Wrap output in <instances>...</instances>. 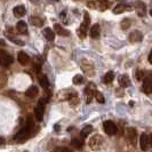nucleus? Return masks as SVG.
<instances>
[{"label":"nucleus","instance_id":"12","mask_svg":"<svg viewBox=\"0 0 152 152\" xmlns=\"http://www.w3.org/2000/svg\"><path fill=\"white\" fill-rule=\"evenodd\" d=\"M142 38H143L142 33L137 30L133 31V32L129 34V41L130 42H140V41H142Z\"/></svg>","mask_w":152,"mask_h":152},{"label":"nucleus","instance_id":"19","mask_svg":"<svg viewBox=\"0 0 152 152\" xmlns=\"http://www.w3.org/2000/svg\"><path fill=\"white\" fill-rule=\"evenodd\" d=\"M44 36H45L47 40H49V41H53L54 38H55V33H54V31L50 29V28H46L44 29Z\"/></svg>","mask_w":152,"mask_h":152},{"label":"nucleus","instance_id":"38","mask_svg":"<svg viewBox=\"0 0 152 152\" xmlns=\"http://www.w3.org/2000/svg\"><path fill=\"white\" fill-rule=\"evenodd\" d=\"M55 1H58V0H55Z\"/></svg>","mask_w":152,"mask_h":152},{"label":"nucleus","instance_id":"28","mask_svg":"<svg viewBox=\"0 0 152 152\" xmlns=\"http://www.w3.org/2000/svg\"><path fill=\"white\" fill-rule=\"evenodd\" d=\"M130 20L129 18H124L121 22V29H124V30H126V29H128L130 26Z\"/></svg>","mask_w":152,"mask_h":152},{"label":"nucleus","instance_id":"15","mask_svg":"<svg viewBox=\"0 0 152 152\" xmlns=\"http://www.w3.org/2000/svg\"><path fill=\"white\" fill-rule=\"evenodd\" d=\"M38 87H36V86H31L30 88L28 89V91H25V95L28 96V97H31V99H33V97H36L37 95H38Z\"/></svg>","mask_w":152,"mask_h":152},{"label":"nucleus","instance_id":"8","mask_svg":"<svg viewBox=\"0 0 152 152\" xmlns=\"http://www.w3.org/2000/svg\"><path fill=\"white\" fill-rule=\"evenodd\" d=\"M142 89L146 94H152V73H150L149 76H146L144 78Z\"/></svg>","mask_w":152,"mask_h":152},{"label":"nucleus","instance_id":"25","mask_svg":"<svg viewBox=\"0 0 152 152\" xmlns=\"http://www.w3.org/2000/svg\"><path fill=\"white\" fill-rule=\"evenodd\" d=\"M71 145L75 146L76 149H81L83 148V141L80 138H73L71 141Z\"/></svg>","mask_w":152,"mask_h":152},{"label":"nucleus","instance_id":"27","mask_svg":"<svg viewBox=\"0 0 152 152\" xmlns=\"http://www.w3.org/2000/svg\"><path fill=\"white\" fill-rule=\"evenodd\" d=\"M94 96H95V99H97V102H99V103H104V102H105V99H104V97H103V94H102V93H101V91H95V95H94Z\"/></svg>","mask_w":152,"mask_h":152},{"label":"nucleus","instance_id":"35","mask_svg":"<svg viewBox=\"0 0 152 152\" xmlns=\"http://www.w3.org/2000/svg\"><path fill=\"white\" fill-rule=\"evenodd\" d=\"M0 46H5V41L1 40V39H0Z\"/></svg>","mask_w":152,"mask_h":152},{"label":"nucleus","instance_id":"23","mask_svg":"<svg viewBox=\"0 0 152 152\" xmlns=\"http://www.w3.org/2000/svg\"><path fill=\"white\" fill-rule=\"evenodd\" d=\"M114 79V73L113 72H107L105 73V76L103 77V81H104V84H110V83H112Z\"/></svg>","mask_w":152,"mask_h":152},{"label":"nucleus","instance_id":"7","mask_svg":"<svg viewBox=\"0 0 152 152\" xmlns=\"http://www.w3.org/2000/svg\"><path fill=\"white\" fill-rule=\"evenodd\" d=\"M126 136L128 138V141H129V143L132 145H136V137H137V133H136V129L135 128H133V127H128V128H126Z\"/></svg>","mask_w":152,"mask_h":152},{"label":"nucleus","instance_id":"29","mask_svg":"<svg viewBox=\"0 0 152 152\" xmlns=\"http://www.w3.org/2000/svg\"><path fill=\"white\" fill-rule=\"evenodd\" d=\"M83 81H84V78H83V76H80V75H77L73 78V84L75 85H80Z\"/></svg>","mask_w":152,"mask_h":152},{"label":"nucleus","instance_id":"9","mask_svg":"<svg viewBox=\"0 0 152 152\" xmlns=\"http://www.w3.org/2000/svg\"><path fill=\"white\" fill-rule=\"evenodd\" d=\"M95 86L94 84H88L87 85V87H86V89H85V94H86V102L87 103H91V99H93V96L95 95Z\"/></svg>","mask_w":152,"mask_h":152},{"label":"nucleus","instance_id":"10","mask_svg":"<svg viewBox=\"0 0 152 152\" xmlns=\"http://www.w3.org/2000/svg\"><path fill=\"white\" fill-rule=\"evenodd\" d=\"M140 145H141V149H142V151H146L148 149H149V136L146 135V134H142L141 137H140Z\"/></svg>","mask_w":152,"mask_h":152},{"label":"nucleus","instance_id":"39","mask_svg":"<svg viewBox=\"0 0 152 152\" xmlns=\"http://www.w3.org/2000/svg\"><path fill=\"white\" fill-rule=\"evenodd\" d=\"M24 152H28V151H24Z\"/></svg>","mask_w":152,"mask_h":152},{"label":"nucleus","instance_id":"24","mask_svg":"<svg viewBox=\"0 0 152 152\" xmlns=\"http://www.w3.org/2000/svg\"><path fill=\"white\" fill-rule=\"evenodd\" d=\"M135 7L137 8V10H138V14H140V15H143V14H145V5L143 4V2L137 1L136 5H135Z\"/></svg>","mask_w":152,"mask_h":152},{"label":"nucleus","instance_id":"26","mask_svg":"<svg viewBox=\"0 0 152 152\" xmlns=\"http://www.w3.org/2000/svg\"><path fill=\"white\" fill-rule=\"evenodd\" d=\"M91 130H93V127L91 126H86L84 129L81 130V136L84 137H87L88 135H89V133H91Z\"/></svg>","mask_w":152,"mask_h":152},{"label":"nucleus","instance_id":"13","mask_svg":"<svg viewBox=\"0 0 152 152\" xmlns=\"http://www.w3.org/2000/svg\"><path fill=\"white\" fill-rule=\"evenodd\" d=\"M17 60H18V62H20L22 65H26V64L30 62V57H29V55L26 53L20 52L18 55H17Z\"/></svg>","mask_w":152,"mask_h":152},{"label":"nucleus","instance_id":"22","mask_svg":"<svg viewBox=\"0 0 152 152\" xmlns=\"http://www.w3.org/2000/svg\"><path fill=\"white\" fill-rule=\"evenodd\" d=\"M39 83L40 85L45 88V89H48V87H49V81H48V78L44 75H41V76H39Z\"/></svg>","mask_w":152,"mask_h":152},{"label":"nucleus","instance_id":"34","mask_svg":"<svg viewBox=\"0 0 152 152\" xmlns=\"http://www.w3.org/2000/svg\"><path fill=\"white\" fill-rule=\"evenodd\" d=\"M41 0H31V2H33V4H39Z\"/></svg>","mask_w":152,"mask_h":152},{"label":"nucleus","instance_id":"37","mask_svg":"<svg viewBox=\"0 0 152 152\" xmlns=\"http://www.w3.org/2000/svg\"><path fill=\"white\" fill-rule=\"evenodd\" d=\"M150 15L152 16V9H151V10H150Z\"/></svg>","mask_w":152,"mask_h":152},{"label":"nucleus","instance_id":"5","mask_svg":"<svg viewBox=\"0 0 152 152\" xmlns=\"http://www.w3.org/2000/svg\"><path fill=\"white\" fill-rule=\"evenodd\" d=\"M14 62L13 56H10L7 52L5 50H0V64L4 66H8Z\"/></svg>","mask_w":152,"mask_h":152},{"label":"nucleus","instance_id":"4","mask_svg":"<svg viewBox=\"0 0 152 152\" xmlns=\"http://www.w3.org/2000/svg\"><path fill=\"white\" fill-rule=\"evenodd\" d=\"M89 22H91V18H89V15L88 13H85V18H84V22L81 23L79 30H78V34L80 36V38H85L86 33H87V29L89 26Z\"/></svg>","mask_w":152,"mask_h":152},{"label":"nucleus","instance_id":"2","mask_svg":"<svg viewBox=\"0 0 152 152\" xmlns=\"http://www.w3.org/2000/svg\"><path fill=\"white\" fill-rule=\"evenodd\" d=\"M104 144V138L101 135H95L89 140V146L94 151H99Z\"/></svg>","mask_w":152,"mask_h":152},{"label":"nucleus","instance_id":"1","mask_svg":"<svg viewBox=\"0 0 152 152\" xmlns=\"http://www.w3.org/2000/svg\"><path fill=\"white\" fill-rule=\"evenodd\" d=\"M32 134H33V124H32L31 118H29L26 125L16 134L15 137H14V140L17 141V142H23V141H25V140H28L29 137L32 136Z\"/></svg>","mask_w":152,"mask_h":152},{"label":"nucleus","instance_id":"36","mask_svg":"<svg viewBox=\"0 0 152 152\" xmlns=\"http://www.w3.org/2000/svg\"><path fill=\"white\" fill-rule=\"evenodd\" d=\"M4 142H5V140H4V138H2V137H0V144H2V143H4Z\"/></svg>","mask_w":152,"mask_h":152},{"label":"nucleus","instance_id":"30","mask_svg":"<svg viewBox=\"0 0 152 152\" xmlns=\"http://www.w3.org/2000/svg\"><path fill=\"white\" fill-rule=\"evenodd\" d=\"M8 39L10 40V41H13V42H15V44H17V45H24V42L23 41H21V40H18V39L14 38V37H8Z\"/></svg>","mask_w":152,"mask_h":152},{"label":"nucleus","instance_id":"32","mask_svg":"<svg viewBox=\"0 0 152 152\" xmlns=\"http://www.w3.org/2000/svg\"><path fill=\"white\" fill-rule=\"evenodd\" d=\"M149 62L152 64V50H151V53H150V55H149Z\"/></svg>","mask_w":152,"mask_h":152},{"label":"nucleus","instance_id":"11","mask_svg":"<svg viewBox=\"0 0 152 152\" xmlns=\"http://www.w3.org/2000/svg\"><path fill=\"white\" fill-rule=\"evenodd\" d=\"M125 10L130 12V10H132V7L128 6V5H126V4H119V5H117V6L113 8L114 14H121V13H124Z\"/></svg>","mask_w":152,"mask_h":152},{"label":"nucleus","instance_id":"18","mask_svg":"<svg viewBox=\"0 0 152 152\" xmlns=\"http://www.w3.org/2000/svg\"><path fill=\"white\" fill-rule=\"evenodd\" d=\"M30 23L34 26H42L44 24V20L40 18L38 16H31L30 17Z\"/></svg>","mask_w":152,"mask_h":152},{"label":"nucleus","instance_id":"14","mask_svg":"<svg viewBox=\"0 0 152 152\" xmlns=\"http://www.w3.org/2000/svg\"><path fill=\"white\" fill-rule=\"evenodd\" d=\"M13 13L16 17H22V16L25 15L26 10H25V7L24 6H16L14 9H13Z\"/></svg>","mask_w":152,"mask_h":152},{"label":"nucleus","instance_id":"31","mask_svg":"<svg viewBox=\"0 0 152 152\" xmlns=\"http://www.w3.org/2000/svg\"><path fill=\"white\" fill-rule=\"evenodd\" d=\"M54 152H73V151H71L68 148H56Z\"/></svg>","mask_w":152,"mask_h":152},{"label":"nucleus","instance_id":"6","mask_svg":"<svg viewBox=\"0 0 152 152\" xmlns=\"http://www.w3.org/2000/svg\"><path fill=\"white\" fill-rule=\"evenodd\" d=\"M103 127H104V130H105V133L107 135H114L117 133V125L113 121H111V120L104 121Z\"/></svg>","mask_w":152,"mask_h":152},{"label":"nucleus","instance_id":"3","mask_svg":"<svg viewBox=\"0 0 152 152\" xmlns=\"http://www.w3.org/2000/svg\"><path fill=\"white\" fill-rule=\"evenodd\" d=\"M45 102H46L45 99H41L38 102V104H37L36 109H34V115H36V118H37L38 121H41V120L44 119V113H45Z\"/></svg>","mask_w":152,"mask_h":152},{"label":"nucleus","instance_id":"17","mask_svg":"<svg viewBox=\"0 0 152 152\" xmlns=\"http://www.w3.org/2000/svg\"><path fill=\"white\" fill-rule=\"evenodd\" d=\"M119 84H120L121 87H128V86L130 85L129 77L127 76V75H122V76H120V78H119Z\"/></svg>","mask_w":152,"mask_h":152},{"label":"nucleus","instance_id":"20","mask_svg":"<svg viewBox=\"0 0 152 152\" xmlns=\"http://www.w3.org/2000/svg\"><path fill=\"white\" fill-rule=\"evenodd\" d=\"M55 31L57 32V34H60V36H64V37H68L69 34H70V32L68 30H65V29H63L60 24H55Z\"/></svg>","mask_w":152,"mask_h":152},{"label":"nucleus","instance_id":"21","mask_svg":"<svg viewBox=\"0 0 152 152\" xmlns=\"http://www.w3.org/2000/svg\"><path fill=\"white\" fill-rule=\"evenodd\" d=\"M16 29H17V32H20V33H26V31H28L26 23L23 22V21H20L16 25Z\"/></svg>","mask_w":152,"mask_h":152},{"label":"nucleus","instance_id":"16","mask_svg":"<svg viewBox=\"0 0 152 152\" xmlns=\"http://www.w3.org/2000/svg\"><path fill=\"white\" fill-rule=\"evenodd\" d=\"M99 32H101V28H99V24H94L91 29V38L97 39L99 37Z\"/></svg>","mask_w":152,"mask_h":152},{"label":"nucleus","instance_id":"33","mask_svg":"<svg viewBox=\"0 0 152 152\" xmlns=\"http://www.w3.org/2000/svg\"><path fill=\"white\" fill-rule=\"evenodd\" d=\"M149 143H150V145L152 146V134L149 136Z\"/></svg>","mask_w":152,"mask_h":152}]
</instances>
